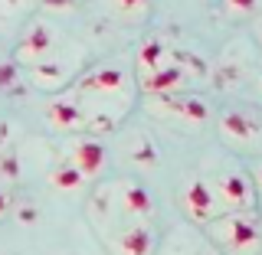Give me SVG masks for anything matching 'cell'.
<instances>
[{
    "instance_id": "obj_9",
    "label": "cell",
    "mask_w": 262,
    "mask_h": 255,
    "mask_svg": "<svg viewBox=\"0 0 262 255\" xmlns=\"http://www.w3.org/2000/svg\"><path fill=\"white\" fill-rule=\"evenodd\" d=\"M112 196H115L118 210L125 213L128 219H135V223H147V219H151L154 200H151V193H147L144 183H135V180L115 183V187H112Z\"/></svg>"
},
{
    "instance_id": "obj_8",
    "label": "cell",
    "mask_w": 262,
    "mask_h": 255,
    "mask_svg": "<svg viewBox=\"0 0 262 255\" xmlns=\"http://www.w3.org/2000/svg\"><path fill=\"white\" fill-rule=\"evenodd\" d=\"M62 154H66L62 160H69L85 180H95V177L105 170V160H108V154H105L102 141H98V137H89V134L72 137V141L66 144Z\"/></svg>"
},
{
    "instance_id": "obj_21",
    "label": "cell",
    "mask_w": 262,
    "mask_h": 255,
    "mask_svg": "<svg viewBox=\"0 0 262 255\" xmlns=\"http://www.w3.org/2000/svg\"><path fill=\"white\" fill-rule=\"evenodd\" d=\"M256 39L262 43V16H259V23H256Z\"/></svg>"
},
{
    "instance_id": "obj_18",
    "label": "cell",
    "mask_w": 262,
    "mask_h": 255,
    "mask_svg": "<svg viewBox=\"0 0 262 255\" xmlns=\"http://www.w3.org/2000/svg\"><path fill=\"white\" fill-rule=\"evenodd\" d=\"M131 160L141 164V167H151V164H158V151H154V144L147 141L144 134L138 137V147H131Z\"/></svg>"
},
{
    "instance_id": "obj_23",
    "label": "cell",
    "mask_w": 262,
    "mask_h": 255,
    "mask_svg": "<svg viewBox=\"0 0 262 255\" xmlns=\"http://www.w3.org/2000/svg\"><path fill=\"white\" fill-rule=\"evenodd\" d=\"M259 88H262V76H259Z\"/></svg>"
},
{
    "instance_id": "obj_2",
    "label": "cell",
    "mask_w": 262,
    "mask_h": 255,
    "mask_svg": "<svg viewBox=\"0 0 262 255\" xmlns=\"http://www.w3.org/2000/svg\"><path fill=\"white\" fill-rule=\"evenodd\" d=\"M76 95L79 98H135L128 65L121 59H112L82 72V79L76 82Z\"/></svg>"
},
{
    "instance_id": "obj_19",
    "label": "cell",
    "mask_w": 262,
    "mask_h": 255,
    "mask_svg": "<svg viewBox=\"0 0 262 255\" xmlns=\"http://www.w3.org/2000/svg\"><path fill=\"white\" fill-rule=\"evenodd\" d=\"M7 213H10V193H7V187L0 183V219H4Z\"/></svg>"
},
{
    "instance_id": "obj_20",
    "label": "cell",
    "mask_w": 262,
    "mask_h": 255,
    "mask_svg": "<svg viewBox=\"0 0 262 255\" xmlns=\"http://www.w3.org/2000/svg\"><path fill=\"white\" fill-rule=\"evenodd\" d=\"M252 183H256V190L262 193V164H256V170H252Z\"/></svg>"
},
{
    "instance_id": "obj_14",
    "label": "cell",
    "mask_w": 262,
    "mask_h": 255,
    "mask_svg": "<svg viewBox=\"0 0 262 255\" xmlns=\"http://www.w3.org/2000/svg\"><path fill=\"white\" fill-rule=\"evenodd\" d=\"M174 62V49H170L164 39H144L135 53V69H138V79L151 76V72L164 69V65Z\"/></svg>"
},
{
    "instance_id": "obj_13",
    "label": "cell",
    "mask_w": 262,
    "mask_h": 255,
    "mask_svg": "<svg viewBox=\"0 0 262 255\" xmlns=\"http://www.w3.org/2000/svg\"><path fill=\"white\" fill-rule=\"evenodd\" d=\"M187 82H190L187 72L180 69L177 62H170V65H164V69L151 72V76L138 79V85H141L144 95H174V92H184Z\"/></svg>"
},
{
    "instance_id": "obj_17",
    "label": "cell",
    "mask_w": 262,
    "mask_h": 255,
    "mask_svg": "<svg viewBox=\"0 0 262 255\" xmlns=\"http://www.w3.org/2000/svg\"><path fill=\"white\" fill-rule=\"evenodd\" d=\"M262 7V0H223V13L229 20H246Z\"/></svg>"
},
{
    "instance_id": "obj_10",
    "label": "cell",
    "mask_w": 262,
    "mask_h": 255,
    "mask_svg": "<svg viewBox=\"0 0 262 255\" xmlns=\"http://www.w3.org/2000/svg\"><path fill=\"white\" fill-rule=\"evenodd\" d=\"M220 131H223L226 141H233L239 147H256L262 141V125L249 111H236V108L223 111L220 114Z\"/></svg>"
},
{
    "instance_id": "obj_4",
    "label": "cell",
    "mask_w": 262,
    "mask_h": 255,
    "mask_svg": "<svg viewBox=\"0 0 262 255\" xmlns=\"http://www.w3.org/2000/svg\"><path fill=\"white\" fill-rule=\"evenodd\" d=\"M147 111L180 128H200L210 121V105L200 95H147Z\"/></svg>"
},
{
    "instance_id": "obj_16",
    "label": "cell",
    "mask_w": 262,
    "mask_h": 255,
    "mask_svg": "<svg viewBox=\"0 0 262 255\" xmlns=\"http://www.w3.org/2000/svg\"><path fill=\"white\" fill-rule=\"evenodd\" d=\"M147 10H151V0H108V13L125 20V23L144 20Z\"/></svg>"
},
{
    "instance_id": "obj_12",
    "label": "cell",
    "mask_w": 262,
    "mask_h": 255,
    "mask_svg": "<svg viewBox=\"0 0 262 255\" xmlns=\"http://www.w3.org/2000/svg\"><path fill=\"white\" fill-rule=\"evenodd\" d=\"M72 65L66 59H49V62H39V65H30V82L36 88H43V92H59V88H66L72 82Z\"/></svg>"
},
{
    "instance_id": "obj_7",
    "label": "cell",
    "mask_w": 262,
    "mask_h": 255,
    "mask_svg": "<svg viewBox=\"0 0 262 255\" xmlns=\"http://www.w3.org/2000/svg\"><path fill=\"white\" fill-rule=\"evenodd\" d=\"M43 118H46V125L53 128V131H59V134H85V131H89L85 108H82V102H79L76 95L53 98V102L46 105Z\"/></svg>"
},
{
    "instance_id": "obj_11",
    "label": "cell",
    "mask_w": 262,
    "mask_h": 255,
    "mask_svg": "<svg viewBox=\"0 0 262 255\" xmlns=\"http://www.w3.org/2000/svg\"><path fill=\"white\" fill-rule=\"evenodd\" d=\"M112 255H151L154 252V229L147 223H131L108 239Z\"/></svg>"
},
{
    "instance_id": "obj_3",
    "label": "cell",
    "mask_w": 262,
    "mask_h": 255,
    "mask_svg": "<svg viewBox=\"0 0 262 255\" xmlns=\"http://www.w3.org/2000/svg\"><path fill=\"white\" fill-rule=\"evenodd\" d=\"M213 193L220 200V210L223 213H246L256 210L259 190L252 183V174H246L239 164H226L216 177H213Z\"/></svg>"
},
{
    "instance_id": "obj_24",
    "label": "cell",
    "mask_w": 262,
    "mask_h": 255,
    "mask_svg": "<svg viewBox=\"0 0 262 255\" xmlns=\"http://www.w3.org/2000/svg\"><path fill=\"white\" fill-rule=\"evenodd\" d=\"M69 4H76V0H69Z\"/></svg>"
},
{
    "instance_id": "obj_1",
    "label": "cell",
    "mask_w": 262,
    "mask_h": 255,
    "mask_svg": "<svg viewBox=\"0 0 262 255\" xmlns=\"http://www.w3.org/2000/svg\"><path fill=\"white\" fill-rule=\"evenodd\" d=\"M210 226V239L226 255H262V226L256 210L246 213H223Z\"/></svg>"
},
{
    "instance_id": "obj_5",
    "label": "cell",
    "mask_w": 262,
    "mask_h": 255,
    "mask_svg": "<svg viewBox=\"0 0 262 255\" xmlns=\"http://www.w3.org/2000/svg\"><path fill=\"white\" fill-rule=\"evenodd\" d=\"M16 62L20 65H39V62H49L59 56V33L49 20H33L27 30H23L20 43H16Z\"/></svg>"
},
{
    "instance_id": "obj_22",
    "label": "cell",
    "mask_w": 262,
    "mask_h": 255,
    "mask_svg": "<svg viewBox=\"0 0 262 255\" xmlns=\"http://www.w3.org/2000/svg\"><path fill=\"white\" fill-rule=\"evenodd\" d=\"M200 255H216V252H210V249H207V252H200Z\"/></svg>"
},
{
    "instance_id": "obj_6",
    "label": "cell",
    "mask_w": 262,
    "mask_h": 255,
    "mask_svg": "<svg viewBox=\"0 0 262 255\" xmlns=\"http://www.w3.org/2000/svg\"><path fill=\"white\" fill-rule=\"evenodd\" d=\"M180 206H184V213L193 223H213L216 216H223L220 200H216V193H213V183L200 174L187 177L184 190H180Z\"/></svg>"
},
{
    "instance_id": "obj_15",
    "label": "cell",
    "mask_w": 262,
    "mask_h": 255,
    "mask_svg": "<svg viewBox=\"0 0 262 255\" xmlns=\"http://www.w3.org/2000/svg\"><path fill=\"white\" fill-rule=\"evenodd\" d=\"M85 183H89V180L82 177L69 160H59L53 170H49V187H53V190H59V193H79Z\"/></svg>"
}]
</instances>
